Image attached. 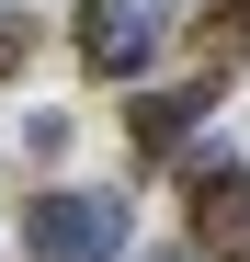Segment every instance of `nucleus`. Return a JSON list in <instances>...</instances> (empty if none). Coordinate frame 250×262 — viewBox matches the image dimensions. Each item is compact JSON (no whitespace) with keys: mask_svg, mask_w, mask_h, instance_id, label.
<instances>
[{"mask_svg":"<svg viewBox=\"0 0 250 262\" xmlns=\"http://www.w3.org/2000/svg\"><path fill=\"white\" fill-rule=\"evenodd\" d=\"M23 251L34 262H114L125 251V194H34L23 205Z\"/></svg>","mask_w":250,"mask_h":262,"instance_id":"f257e3e1","label":"nucleus"},{"mask_svg":"<svg viewBox=\"0 0 250 262\" xmlns=\"http://www.w3.org/2000/svg\"><path fill=\"white\" fill-rule=\"evenodd\" d=\"M159 23H171V0H80V69H103V80H137L148 46H159Z\"/></svg>","mask_w":250,"mask_h":262,"instance_id":"f03ea898","label":"nucleus"},{"mask_svg":"<svg viewBox=\"0 0 250 262\" xmlns=\"http://www.w3.org/2000/svg\"><path fill=\"white\" fill-rule=\"evenodd\" d=\"M205 103H216V80H182V92H137V103H125V137H137L148 160H171V148H193V125H205Z\"/></svg>","mask_w":250,"mask_h":262,"instance_id":"7ed1b4c3","label":"nucleus"},{"mask_svg":"<svg viewBox=\"0 0 250 262\" xmlns=\"http://www.w3.org/2000/svg\"><path fill=\"white\" fill-rule=\"evenodd\" d=\"M193 251H216V262L250 251V183H228V194H205V205H193Z\"/></svg>","mask_w":250,"mask_h":262,"instance_id":"20e7f679","label":"nucleus"},{"mask_svg":"<svg viewBox=\"0 0 250 262\" xmlns=\"http://www.w3.org/2000/svg\"><path fill=\"white\" fill-rule=\"evenodd\" d=\"M193 57H205V80H228V57H250V0H228V12L193 23Z\"/></svg>","mask_w":250,"mask_h":262,"instance_id":"39448f33","label":"nucleus"},{"mask_svg":"<svg viewBox=\"0 0 250 262\" xmlns=\"http://www.w3.org/2000/svg\"><path fill=\"white\" fill-rule=\"evenodd\" d=\"M159 262H205V251H159Z\"/></svg>","mask_w":250,"mask_h":262,"instance_id":"423d86ee","label":"nucleus"}]
</instances>
